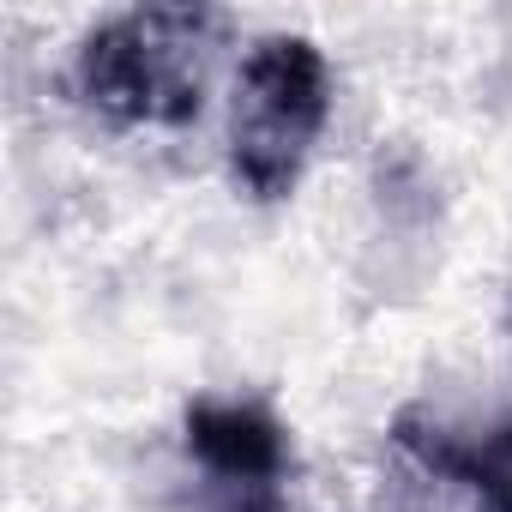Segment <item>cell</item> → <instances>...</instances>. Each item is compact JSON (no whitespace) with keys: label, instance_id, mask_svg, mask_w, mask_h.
I'll use <instances>...</instances> for the list:
<instances>
[{"label":"cell","instance_id":"7a4b0ae2","mask_svg":"<svg viewBox=\"0 0 512 512\" xmlns=\"http://www.w3.org/2000/svg\"><path fill=\"white\" fill-rule=\"evenodd\" d=\"M338 109L332 61L302 31L253 37L229 67L223 169L247 205H284L308 181Z\"/></svg>","mask_w":512,"mask_h":512},{"label":"cell","instance_id":"3957f363","mask_svg":"<svg viewBox=\"0 0 512 512\" xmlns=\"http://www.w3.org/2000/svg\"><path fill=\"white\" fill-rule=\"evenodd\" d=\"M181 452L211 488V506L290 500L296 440L272 398L260 392H199L181 404Z\"/></svg>","mask_w":512,"mask_h":512},{"label":"cell","instance_id":"277c9868","mask_svg":"<svg viewBox=\"0 0 512 512\" xmlns=\"http://www.w3.org/2000/svg\"><path fill=\"white\" fill-rule=\"evenodd\" d=\"M488 446H494V452H500V458L512 464V410H506V422H500V428L488 434Z\"/></svg>","mask_w":512,"mask_h":512},{"label":"cell","instance_id":"6da1fadb","mask_svg":"<svg viewBox=\"0 0 512 512\" xmlns=\"http://www.w3.org/2000/svg\"><path fill=\"white\" fill-rule=\"evenodd\" d=\"M235 19L217 7H127L97 19L73 61V103L109 133H187L229 61Z\"/></svg>","mask_w":512,"mask_h":512}]
</instances>
